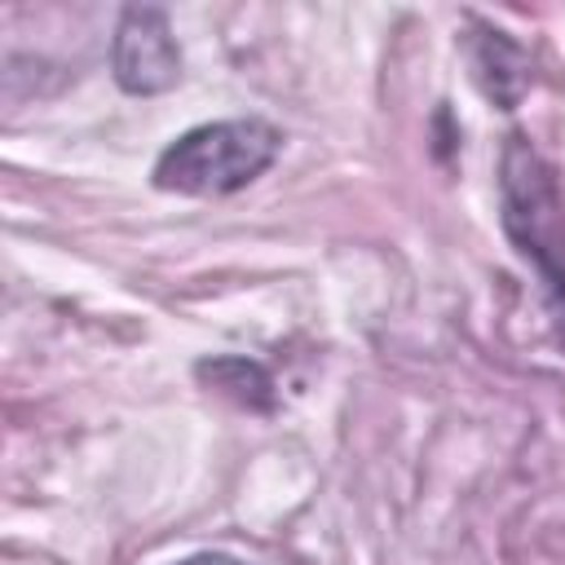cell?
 <instances>
[{"label":"cell","mask_w":565,"mask_h":565,"mask_svg":"<svg viewBox=\"0 0 565 565\" xmlns=\"http://www.w3.org/2000/svg\"><path fill=\"white\" fill-rule=\"evenodd\" d=\"M278 150L282 132L269 119H212L172 137L159 150L150 181L168 194L221 199L269 172Z\"/></svg>","instance_id":"6da1fadb"},{"label":"cell","mask_w":565,"mask_h":565,"mask_svg":"<svg viewBox=\"0 0 565 565\" xmlns=\"http://www.w3.org/2000/svg\"><path fill=\"white\" fill-rule=\"evenodd\" d=\"M499 207L512 247L530 260L565 327V199L552 163L521 132L508 137L499 159Z\"/></svg>","instance_id":"7a4b0ae2"},{"label":"cell","mask_w":565,"mask_h":565,"mask_svg":"<svg viewBox=\"0 0 565 565\" xmlns=\"http://www.w3.org/2000/svg\"><path fill=\"white\" fill-rule=\"evenodd\" d=\"M115 84L137 97L168 93L181 79V49L172 35V22L154 4H132L119 13L115 44H110Z\"/></svg>","instance_id":"3957f363"},{"label":"cell","mask_w":565,"mask_h":565,"mask_svg":"<svg viewBox=\"0 0 565 565\" xmlns=\"http://www.w3.org/2000/svg\"><path fill=\"white\" fill-rule=\"evenodd\" d=\"M472 71H477L481 93H486L494 106H503V110H512L516 97H521L525 84H530L525 57H521V49H516L503 31H481V35L472 40Z\"/></svg>","instance_id":"277c9868"},{"label":"cell","mask_w":565,"mask_h":565,"mask_svg":"<svg viewBox=\"0 0 565 565\" xmlns=\"http://www.w3.org/2000/svg\"><path fill=\"white\" fill-rule=\"evenodd\" d=\"M177 565H247V561H238V556H230V552H194V556H185V561H177Z\"/></svg>","instance_id":"5b68a950"}]
</instances>
